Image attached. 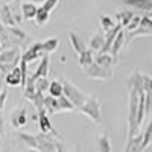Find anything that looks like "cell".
<instances>
[{"label": "cell", "instance_id": "6da1fadb", "mask_svg": "<svg viewBox=\"0 0 152 152\" xmlns=\"http://www.w3.org/2000/svg\"><path fill=\"white\" fill-rule=\"evenodd\" d=\"M128 140L140 134V126L137 123V113H138V100H140V91L143 90V75L140 72H134L128 81Z\"/></svg>", "mask_w": 152, "mask_h": 152}, {"label": "cell", "instance_id": "7a4b0ae2", "mask_svg": "<svg viewBox=\"0 0 152 152\" xmlns=\"http://www.w3.org/2000/svg\"><path fill=\"white\" fill-rule=\"evenodd\" d=\"M20 61H21V52L18 47L2 50L0 52V72L3 75H8L12 69H15L18 66Z\"/></svg>", "mask_w": 152, "mask_h": 152}, {"label": "cell", "instance_id": "3957f363", "mask_svg": "<svg viewBox=\"0 0 152 152\" xmlns=\"http://www.w3.org/2000/svg\"><path fill=\"white\" fill-rule=\"evenodd\" d=\"M62 85H64V96L75 105L76 110H79L87 102V99L90 97V94L84 93L81 88H78L73 82H70L67 79H62Z\"/></svg>", "mask_w": 152, "mask_h": 152}, {"label": "cell", "instance_id": "277c9868", "mask_svg": "<svg viewBox=\"0 0 152 152\" xmlns=\"http://www.w3.org/2000/svg\"><path fill=\"white\" fill-rule=\"evenodd\" d=\"M79 111L82 114H85V116H88L94 123H97V125L102 123V110H100V104L96 99V96L90 94V97H88L87 102L79 108Z\"/></svg>", "mask_w": 152, "mask_h": 152}, {"label": "cell", "instance_id": "5b68a950", "mask_svg": "<svg viewBox=\"0 0 152 152\" xmlns=\"http://www.w3.org/2000/svg\"><path fill=\"white\" fill-rule=\"evenodd\" d=\"M44 50H43V44L41 43H32L31 46H28L24 49V52L21 53V61L29 64V62L35 61V59H41L44 56Z\"/></svg>", "mask_w": 152, "mask_h": 152}, {"label": "cell", "instance_id": "8992f818", "mask_svg": "<svg viewBox=\"0 0 152 152\" xmlns=\"http://www.w3.org/2000/svg\"><path fill=\"white\" fill-rule=\"evenodd\" d=\"M37 135V143H38V151L40 152H55L56 151V137L52 134H35Z\"/></svg>", "mask_w": 152, "mask_h": 152}, {"label": "cell", "instance_id": "52a82bcc", "mask_svg": "<svg viewBox=\"0 0 152 152\" xmlns=\"http://www.w3.org/2000/svg\"><path fill=\"white\" fill-rule=\"evenodd\" d=\"M38 113V126H40V131L43 134H52L53 137H58V138H62L52 126V122H50V116L47 114L46 110H40L37 111Z\"/></svg>", "mask_w": 152, "mask_h": 152}, {"label": "cell", "instance_id": "ba28073f", "mask_svg": "<svg viewBox=\"0 0 152 152\" xmlns=\"http://www.w3.org/2000/svg\"><path fill=\"white\" fill-rule=\"evenodd\" d=\"M84 72H85V76L90 78V79H102V81H105V79H111L113 78V72L111 70L102 69L100 66H97L96 62H93L91 66H88L87 69H84Z\"/></svg>", "mask_w": 152, "mask_h": 152}, {"label": "cell", "instance_id": "9c48e42d", "mask_svg": "<svg viewBox=\"0 0 152 152\" xmlns=\"http://www.w3.org/2000/svg\"><path fill=\"white\" fill-rule=\"evenodd\" d=\"M49 67H50V58H49V55L46 53V55L41 58L40 64H38V67H37V70H35V73L29 76L28 81L32 82V84H35L37 79H40V78H47V75H49Z\"/></svg>", "mask_w": 152, "mask_h": 152}, {"label": "cell", "instance_id": "30bf717a", "mask_svg": "<svg viewBox=\"0 0 152 152\" xmlns=\"http://www.w3.org/2000/svg\"><path fill=\"white\" fill-rule=\"evenodd\" d=\"M0 21H2V24H5L6 28H15L17 26V20L14 17L12 8L8 3L0 5Z\"/></svg>", "mask_w": 152, "mask_h": 152}, {"label": "cell", "instance_id": "8fae6325", "mask_svg": "<svg viewBox=\"0 0 152 152\" xmlns=\"http://www.w3.org/2000/svg\"><path fill=\"white\" fill-rule=\"evenodd\" d=\"M11 123L15 129H20L28 123V111L24 108H15L11 114Z\"/></svg>", "mask_w": 152, "mask_h": 152}, {"label": "cell", "instance_id": "7c38bea8", "mask_svg": "<svg viewBox=\"0 0 152 152\" xmlns=\"http://www.w3.org/2000/svg\"><path fill=\"white\" fill-rule=\"evenodd\" d=\"M143 91L146 97V116L152 113V76L143 75Z\"/></svg>", "mask_w": 152, "mask_h": 152}, {"label": "cell", "instance_id": "4fadbf2b", "mask_svg": "<svg viewBox=\"0 0 152 152\" xmlns=\"http://www.w3.org/2000/svg\"><path fill=\"white\" fill-rule=\"evenodd\" d=\"M5 82L9 87H18L20 84L23 85V75H21L20 66H17L15 69H12L8 75H5Z\"/></svg>", "mask_w": 152, "mask_h": 152}, {"label": "cell", "instance_id": "5bb4252c", "mask_svg": "<svg viewBox=\"0 0 152 152\" xmlns=\"http://www.w3.org/2000/svg\"><path fill=\"white\" fill-rule=\"evenodd\" d=\"M123 28L120 26V24L117 23L116 26H114L111 31H108V32H105V44H104V47H102V50L100 52L102 53H110V50H111V46H113V43H114V40H116V37H117V34L122 31Z\"/></svg>", "mask_w": 152, "mask_h": 152}, {"label": "cell", "instance_id": "9a60e30c", "mask_svg": "<svg viewBox=\"0 0 152 152\" xmlns=\"http://www.w3.org/2000/svg\"><path fill=\"white\" fill-rule=\"evenodd\" d=\"M94 62L97 66H100L105 70H111L113 72V67H114V58L110 55V53H102V52H97L94 53Z\"/></svg>", "mask_w": 152, "mask_h": 152}, {"label": "cell", "instance_id": "2e32d148", "mask_svg": "<svg viewBox=\"0 0 152 152\" xmlns=\"http://www.w3.org/2000/svg\"><path fill=\"white\" fill-rule=\"evenodd\" d=\"M145 146H143V134H138L134 138L126 142V146L123 149V152H143Z\"/></svg>", "mask_w": 152, "mask_h": 152}, {"label": "cell", "instance_id": "e0dca14e", "mask_svg": "<svg viewBox=\"0 0 152 152\" xmlns=\"http://www.w3.org/2000/svg\"><path fill=\"white\" fill-rule=\"evenodd\" d=\"M69 40H70V43H72V46H73V49H75V52L78 53V55H81L82 52H85V50L88 49L87 44H85V41H84V38H82L79 34L70 32V34H69Z\"/></svg>", "mask_w": 152, "mask_h": 152}, {"label": "cell", "instance_id": "ac0fdd59", "mask_svg": "<svg viewBox=\"0 0 152 152\" xmlns=\"http://www.w3.org/2000/svg\"><path fill=\"white\" fill-rule=\"evenodd\" d=\"M21 17L24 20H35V15H37V12H38V6L32 2H23L21 6Z\"/></svg>", "mask_w": 152, "mask_h": 152}, {"label": "cell", "instance_id": "d6986e66", "mask_svg": "<svg viewBox=\"0 0 152 152\" xmlns=\"http://www.w3.org/2000/svg\"><path fill=\"white\" fill-rule=\"evenodd\" d=\"M126 6H131L134 9H138V11H143V12H151L152 9V0H125L123 2Z\"/></svg>", "mask_w": 152, "mask_h": 152}, {"label": "cell", "instance_id": "ffe728a7", "mask_svg": "<svg viewBox=\"0 0 152 152\" xmlns=\"http://www.w3.org/2000/svg\"><path fill=\"white\" fill-rule=\"evenodd\" d=\"M123 44H125V31L122 29V31L117 34L116 40H114V43H113V46H111V50H110V55H111L114 59L119 56V53H120V50H122Z\"/></svg>", "mask_w": 152, "mask_h": 152}, {"label": "cell", "instance_id": "44dd1931", "mask_svg": "<svg viewBox=\"0 0 152 152\" xmlns=\"http://www.w3.org/2000/svg\"><path fill=\"white\" fill-rule=\"evenodd\" d=\"M17 138L24 145L28 146V149H38V143H37V135L29 134V132H18Z\"/></svg>", "mask_w": 152, "mask_h": 152}, {"label": "cell", "instance_id": "7402d4cb", "mask_svg": "<svg viewBox=\"0 0 152 152\" xmlns=\"http://www.w3.org/2000/svg\"><path fill=\"white\" fill-rule=\"evenodd\" d=\"M49 96L52 97H61L64 94V85H62V81H50V85H49V90H47Z\"/></svg>", "mask_w": 152, "mask_h": 152}, {"label": "cell", "instance_id": "603a6c76", "mask_svg": "<svg viewBox=\"0 0 152 152\" xmlns=\"http://www.w3.org/2000/svg\"><path fill=\"white\" fill-rule=\"evenodd\" d=\"M104 44H105V35H102V34H94V35L91 37V40H90V47H88V49H91L94 53H97V52H100V50H102Z\"/></svg>", "mask_w": 152, "mask_h": 152}, {"label": "cell", "instance_id": "cb8c5ba5", "mask_svg": "<svg viewBox=\"0 0 152 152\" xmlns=\"http://www.w3.org/2000/svg\"><path fill=\"white\" fill-rule=\"evenodd\" d=\"M94 62V52L91 49H87L85 52H82L79 55V66L82 69H87L88 66H91Z\"/></svg>", "mask_w": 152, "mask_h": 152}, {"label": "cell", "instance_id": "d4e9b609", "mask_svg": "<svg viewBox=\"0 0 152 152\" xmlns=\"http://www.w3.org/2000/svg\"><path fill=\"white\" fill-rule=\"evenodd\" d=\"M44 110L47 111L49 116L59 113V110H58V99L52 97V96H46L44 97Z\"/></svg>", "mask_w": 152, "mask_h": 152}, {"label": "cell", "instance_id": "484cf974", "mask_svg": "<svg viewBox=\"0 0 152 152\" xmlns=\"http://www.w3.org/2000/svg\"><path fill=\"white\" fill-rule=\"evenodd\" d=\"M97 148H99V152H113L111 140H110V135L107 132L97 138Z\"/></svg>", "mask_w": 152, "mask_h": 152}, {"label": "cell", "instance_id": "4316f807", "mask_svg": "<svg viewBox=\"0 0 152 152\" xmlns=\"http://www.w3.org/2000/svg\"><path fill=\"white\" fill-rule=\"evenodd\" d=\"M49 18H50V12L44 11L41 6H38V12H37V15H35V23H37V26H38V28L46 26L47 21H49Z\"/></svg>", "mask_w": 152, "mask_h": 152}, {"label": "cell", "instance_id": "83f0119b", "mask_svg": "<svg viewBox=\"0 0 152 152\" xmlns=\"http://www.w3.org/2000/svg\"><path fill=\"white\" fill-rule=\"evenodd\" d=\"M134 12L132 11H128V9H126V11H120V12H117V20H119V24H120V26L122 28H126V26H128V24L131 23V20L134 18Z\"/></svg>", "mask_w": 152, "mask_h": 152}, {"label": "cell", "instance_id": "f1b7e54d", "mask_svg": "<svg viewBox=\"0 0 152 152\" xmlns=\"http://www.w3.org/2000/svg\"><path fill=\"white\" fill-rule=\"evenodd\" d=\"M43 50H44V53L50 55L52 52H55V50L58 49V44H59V40L56 37H52V38H49V40L43 41Z\"/></svg>", "mask_w": 152, "mask_h": 152}, {"label": "cell", "instance_id": "f546056e", "mask_svg": "<svg viewBox=\"0 0 152 152\" xmlns=\"http://www.w3.org/2000/svg\"><path fill=\"white\" fill-rule=\"evenodd\" d=\"M44 97H46V94L35 91V94L31 99H28V100L37 108V111H40V110H44Z\"/></svg>", "mask_w": 152, "mask_h": 152}, {"label": "cell", "instance_id": "4dcf8cb0", "mask_svg": "<svg viewBox=\"0 0 152 152\" xmlns=\"http://www.w3.org/2000/svg\"><path fill=\"white\" fill-rule=\"evenodd\" d=\"M58 110L59 111H73L76 108H75V105L70 102V100L62 94L61 97H58Z\"/></svg>", "mask_w": 152, "mask_h": 152}, {"label": "cell", "instance_id": "1f68e13d", "mask_svg": "<svg viewBox=\"0 0 152 152\" xmlns=\"http://www.w3.org/2000/svg\"><path fill=\"white\" fill-rule=\"evenodd\" d=\"M99 21H100V29H102L104 32H108V31H111L114 26H116V23H114L113 18L108 17V15H100Z\"/></svg>", "mask_w": 152, "mask_h": 152}, {"label": "cell", "instance_id": "d6a6232c", "mask_svg": "<svg viewBox=\"0 0 152 152\" xmlns=\"http://www.w3.org/2000/svg\"><path fill=\"white\" fill-rule=\"evenodd\" d=\"M49 85H50V81L47 78H40V79H37L35 81V90L38 93H46L49 90Z\"/></svg>", "mask_w": 152, "mask_h": 152}, {"label": "cell", "instance_id": "836d02e7", "mask_svg": "<svg viewBox=\"0 0 152 152\" xmlns=\"http://www.w3.org/2000/svg\"><path fill=\"white\" fill-rule=\"evenodd\" d=\"M140 21H142V17H140V15H134V18L131 20V23H129L125 29L131 34V32H134L135 29H138V26H140Z\"/></svg>", "mask_w": 152, "mask_h": 152}, {"label": "cell", "instance_id": "e575fe53", "mask_svg": "<svg viewBox=\"0 0 152 152\" xmlns=\"http://www.w3.org/2000/svg\"><path fill=\"white\" fill-rule=\"evenodd\" d=\"M59 3V0H46V2L41 5V8L44 9V11H47V12H50L52 9H55V6Z\"/></svg>", "mask_w": 152, "mask_h": 152}, {"label": "cell", "instance_id": "d590c367", "mask_svg": "<svg viewBox=\"0 0 152 152\" xmlns=\"http://www.w3.org/2000/svg\"><path fill=\"white\" fill-rule=\"evenodd\" d=\"M6 99H8V90L5 88L3 91H0V113H2V110H3V107H5Z\"/></svg>", "mask_w": 152, "mask_h": 152}, {"label": "cell", "instance_id": "8d00e7d4", "mask_svg": "<svg viewBox=\"0 0 152 152\" xmlns=\"http://www.w3.org/2000/svg\"><path fill=\"white\" fill-rule=\"evenodd\" d=\"M6 88V82H5V75L0 72V91H3Z\"/></svg>", "mask_w": 152, "mask_h": 152}, {"label": "cell", "instance_id": "74e56055", "mask_svg": "<svg viewBox=\"0 0 152 152\" xmlns=\"http://www.w3.org/2000/svg\"><path fill=\"white\" fill-rule=\"evenodd\" d=\"M31 2H32V3H41V5H43L46 0H31Z\"/></svg>", "mask_w": 152, "mask_h": 152}, {"label": "cell", "instance_id": "f35d334b", "mask_svg": "<svg viewBox=\"0 0 152 152\" xmlns=\"http://www.w3.org/2000/svg\"><path fill=\"white\" fill-rule=\"evenodd\" d=\"M24 152H40V151H38V149H26Z\"/></svg>", "mask_w": 152, "mask_h": 152}, {"label": "cell", "instance_id": "ab89813d", "mask_svg": "<svg viewBox=\"0 0 152 152\" xmlns=\"http://www.w3.org/2000/svg\"><path fill=\"white\" fill-rule=\"evenodd\" d=\"M2 50H5V47H3V43H2V40H0V52Z\"/></svg>", "mask_w": 152, "mask_h": 152}, {"label": "cell", "instance_id": "60d3db41", "mask_svg": "<svg viewBox=\"0 0 152 152\" xmlns=\"http://www.w3.org/2000/svg\"><path fill=\"white\" fill-rule=\"evenodd\" d=\"M9 2H12V0H3V3H8V5H9Z\"/></svg>", "mask_w": 152, "mask_h": 152}, {"label": "cell", "instance_id": "b9f144b4", "mask_svg": "<svg viewBox=\"0 0 152 152\" xmlns=\"http://www.w3.org/2000/svg\"><path fill=\"white\" fill-rule=\"evenodd\" d=\"M148 17H151V18H152V9H151V12H149V14H148Z\"/></svg>", "mask_w": 152, "mask_h": 152}, {"label": "cell", "instance_id": "7bdbcfd3", "mask_svg": "<svg viewBox=\"0 0 152 152\" xmlns=\"http://www.w3.org/2000/svg\"><path fill=\"white\" fill-rule=\"evenodd\" d=\"M0 132H2V119H0Z\"/></svg>", "mask_w": 152, "mask_h": 152}, {"label": "cell", "instance_id": "ee69618b", "mask_svg": "<svg viewBox=\"0 0 152 152\" xmlns=\"http://www.w3.org/2000/svg\"><path fill=\"white\" fill-rule=\"evenodd\" d=\"M75 152H81V151H78V149H76V151H75Z\"/></svg>", "mask_w": 152, "mask_h": 152}, {"label": "cell", "instance_id": "f6af8a7d", "mask_svg": "<svg viewBox=\"0 0 152 152\" xmlns=\"http://www.w3.org/2000/svg\"><path fill=\"white\" fill-rule=\"evenodd\" d=\"M0 135H2V132H0Z\"/></svg>", "mask_w": 152, "mask_h": 152}]
</instances>
